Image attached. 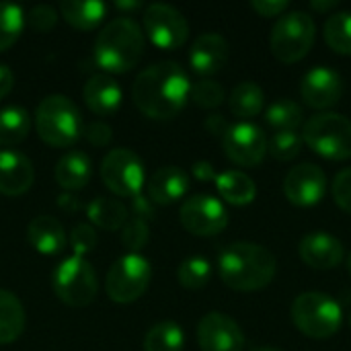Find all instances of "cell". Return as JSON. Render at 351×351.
I'll return each instance as SVG.
<instances>
[{"label":"cell","instance_id":"6da1fadb","mask_svg":"<svg viewBox=\"0 0 351 351\" xmlns=\"http://www.w3.org/2000/svg\"><path fill=\"white\" fill-rule=\"evenodd\" d=\"M191 82L177 62H156L142 70L132 84L136 107L152 119H171L187 103Z\"/></svg>","mask_w":351,"mask_h":351},{"label":"cell","instance_id":"7a4b0ae2","mask_svg":"<svg viewBox=\"0 0 351 351\" xmlns=\"http://www.w3.org/2000/svg\"><path fill=\"white\" fill-rule=\"evenodd\" d=\"M276 257L257 243H232L218 255V274L222 282L237 292H257L276 278Z\"/></svg>","mask_w":351,"mask_h":351},{"label":"cell","instance_id":"3957f363","mask_svg":"<svg viewBox=\"0 0 351 351\" xmlns=\"http://www.w3.org/2000/svg\"><path fill=\"white\" fill-rule=\"evenodd\" d=\"M144 31L130 16L111 19L97 35L95 60L109 74H125L144 53Z\"/></svg>","mask_w":351,"mask_h":351},{"label":"cell","instance_id":"277c9868","mask_svg":"<svg viewBox=\"0 0 351 351\" xmlns=\"http://www.w3.org/2000/svg\"><path fill=\"white\" fill-rule=\"evenodd\" d=\"M35 130L39 138L53 148H68L82 136V117L78 107L64 95H47L35 111Z\"/></svg>","mask_w":351,"mask_h":351},{"label":"cell","instance_id":"5b68a950","mask_svg":"<svg viewBox=\"0 0 351 351\" xmlns=\"http://www.w3.org/2000/svg\"><path fill=\"white\" fill-rule=\"evenodd\" d=\"M292 321L311 339L333 337L343 323L341 306L325 292H304L292 302Z\"/></svg>","mask_w":351,"mask_h":351},{"label":"cell","instance_id":"8992f818","mask_svg":"<svg viewBox=\"0 0 351 351\" xmlns=\"http://www.w3.org/2000/svg\"><path fill=\"white\" fill-rule=\"evenodd\" d=\"M302 140L315 154L327 160L351 158V121L341 113L323 111L313 115L304 123Z\"/></svg>","mask_w":351,"mask_h":351},{"label":"cell","instance_id":"52a82bcc","mask_svg":"<svg viewBox=\"0 0 351 351\" xmlns=\"http://www.w3.org/2000/svg\"><path fill=\"white\" fill-rule=\"evenodd\" d=\"M317 37L315 19L308 12L292 10L278 19L269 35L271 53L284 64L300 62L313 47Z\"/></svg>","mask_w":351,"mask_h":351},{"label":"cell","instance_id":"ba28073f","mask_svg":"<svg viewBox=\"0 0 351 351\" xmlns=\"http://www.w3.org/2000/svg\"><path fill=\"white\" fill-rule=\"evenodd\" d=\"M51 288L64 304L82 308L95 300L99 284L93 265L84 257L72 255L56 267Z\"/></svg>","mask_w":351,"mask_h":351},{"label":"cell","instance_id":"9c48e42d","mask_svg":"<svg viewBox=\"0 0 351 351\" xmlns=\"http://www.w3.org/2000/svg\"><path fill=\"white\" fill-rule=\"evenodd\" d=\"M150 278V261L140 253H128L109 267L105 278V292L113 302L130 304L148 290Z\"/></svg>","mask_w":351,"mask_h":351},{"label":"cell","instance_id":"30bf717a","mask_svg":"<svg viewBox=\"0 0 351 351\" xmlns=\"http://www.w3.org/2000/svg\"><path fill=\"white\" fill-rule=\"evenodd\" d=\"M101 179L105 187L119 197H138L146 185L144 165L140 156L128 148H115L103 158Z\"/></svg>","mask_w":351,"mask_h":351},{"label":"cell","instance_id":"8fae6325","mask_svg":"<svg viewBox=\"0 0 351 351\" xmlns=\"http://www.w3.org/2000/svg\"><path fill=\"white\" fill-rule=\"evenodd\" d=\"M144 33L160 49H179L189 37V25L185 16L171 4L154 2L144 10Z\"/></svg>","mask_w":351,"mask_h":351},{"label":"cell","instance_id":"7c38bea8","mask_svg":"<svg viewBox=\"0 0 351 351\" xmlns=\"http://www.w3.org/2000/svg\"><path fill=\"white\" fill-rule=\"evenodd\" d=\"M267 142L269 138L265 136V132L249 121L228 125L226 134L222 136L226 156L234 165L245 169H253L263 162L267 154Z\"/></svg>","mask_w":351,"mask_h":351},{"label":"cell","instance_id":"4fadbf2b","mask_svg":"<svg viewBox=\"0 0 351 351\" xmlns=\"http://www.w3.org/2000/svg\"><path fill=\"white\" fill-rule=\"evenodd\" d=\"M179 218L183 228L195 237H214L228 224V212L224 204L206 193L187 197L181 206Z\"/></svg>","mask_w":351,"mask_h":351},{"label":"cell","instance_id":"5bb4252c","mask_svg":"<svg viewBox=\"0 0 351 351\" xmlns=\"http://www.w3.org/2000/svg\"><path fill=\"white\" fill-rule=\"evenodd\" d=\"M327 191V177L325 171L313 162L296 165L284 179V195L290 204L298 208L317 206Z\"/></svg>","mask_w":351,"mask_h":351},{"label":"cell","instance_id":"9a60e30c","mask_svg":"<svg viewBox=\"0 0 351 351\" xmlns=\"http://www.w3.org/2000/svg\"><path fill=\"white\" fill-rule=\"evenodd\" d=\"M202 351H243L245 335L234 319L222 313H208L197 325Z\"/></svg>","mask_w":351,"mask_h":351},{"label":"cell","instance_id":"2e32d148","mask_svg":"<svg viewBox=\"0 0 351 351\" xmlns=\"http://www.w3.org/2000/svg\"><path fill=\"white\" fill-rule=\"evenodd\" d=\"M300 95L308 107L329 109V107L337 105L343 95L341 76L327 66H317L302 76Z\"/></svg>","mask_w":351,"mask_h":351},{"label":"cell","instance_id":"e0dca14e","mask_svg":"<svg viewBox=\"0 0 351 351\" xmlns=\"http://www.w3.org/2000/svg\"><path fill=\"white\" fill-rule=\"evenodd\" d=\"M230 56L228 41L218 33L199 35L189 49V64L202 76H212L220 72Z\"/></svg>","mask_w":351,"mask_h":351},{"label":"cell","instance_id":"ac0fdd59","mask_svg":"<svg viewBox=\"0 0 351 351\" xmlns=\"http://www.w3.org/2000/svg\"><path fill=\"white\" fill-rule=\"evenodd\" d=\"M82 97L86 107L99 117H111L119 111L123 90L119 82L109 74H95L84 82Z\"/></svg>","mask_w":351,"mask_h":351},{"label":"cell","instance_id":"d6986e66","mask_svg":"<svg viewBox=\"0 0 351 351\" xmlns=\"http://www.w3.org/2000/svg\"><path fill=\"white\" fill-rule=\"evenodd\" d=\"M300 259L313 269H333L343 261V245L327 232H311L300 241Z\"/></svg>","mask_w":351,"mask_h":351},{"label":"cell","instance_id":"ffe728a7","mask_svg":"<svg viewBox=\"0 0 351 351\" xmlns=\"http://www.w3.org/2000/svg\"><path fill=\"white\" fill-rule=\"evenodd\" d=\"M35 181L31 160L16 150H0V193L8 197L23 195Z\"/></svg>","mask_w":351,"mask_h":351},{"label":"cell","instance_id":"44dd1931","mask_svg":"<svg viewBox=\"0 0 351 351\" xmlns=\"http://www.w3.org/2000/svg\"><path fill=\"white\" fill-rule=\"evenodd\" d=\"M148 199L158 206H169L185 197L189 191V175L179 167H160L146 183Z\"/></svg>","mask_w":351,"mask_h":351},{"label":"cell","instance_id":"7402d4cb","mask_svg":"<svg viewBox=\"0 0 351 351\" xmlns=\"http://www.w3.org/2000/svg\"><path fill=\"white\" fill-rule=\"evenodd\" d=\"M29 245L41 255H58L66 247L64 226L53 216H37L27 228Z\"/></svg>","mask_w":351,"mask_h":351},{"label":"cell","instance_id":"603a6c76","mask_svg":"<svg viewBox=\"0 0 351 351\" xmlns=\"http://www.w3.org/2000/svg\"><path fill=\"white\" fill-rule=\"evenodd\" d=\"M93 177V162L84 152L70 150L56 165V181L62 189L78 191L86 187Z\"/></svg>","mask_w":351,"mask_h":351},{"label":"cell","instance_id":"cb8c5ba5","mask_svg":"<svg viewBox=\"0 0 351 351\" xmlns=\"http://www.w3.org/2000/svg\"><path fill=\"white\" fill-rule=\"evenodd\" d=\"M216 189L220 197L232 206H247L257 197L255 181L243 171H224L216 175Z\"/></svg>","mask_w":351,"mask_h":351},{"label":"cell","instance_id":"d4e9b609","mask_svg":"<svg viewBox=\"0 0 351 351\" xmlns=\"http://www.w3.org/2000/svg\"><path fill=\"white\" fill-rule=\"evenodd\" d=\"M60 14L72 27L90 31L107 16V4L99 0H64L60 4Z\"/></svg>","mask_w":351,"mask_h":351},{"label":"cell","instance_id":"484cf974","mask_svg":"<svg viewBox=\"0 0 351 351\" xmlns=\"http://www.w3.org/2000/svg\"><path fill=\"white\" fill-rule=\"evenodd\" d=\"M25 323L27 317L21 300L8 290H0V346L16 341L25 331Z\"/></svg>","mask_w":351,"mask_h":351},{"label":"cell","instance_id":"4316f807","mask_svg":"<svg viewBox=\"0 0 351 351\" xmlns=\"http://www.w3.org/2000/svg\"><path fill=\"white\" fill-rule=\"evenodd\" d=\"M228 105H230L232 115H237L239 119L257 117L263 111V105H265L263 88L257 82L245 80V82H241V84H237L232 88Z\"/></svg>","mask_w":351,"mask_h":351},{"label":"cell","instance_id":"83f0119b","mask_svg":"<svg viewBox=\"0 0 351 351\" xmlns=\"http://www.w3.org/2000/svg\"><path fill=\"white\" fill-rule=\"evenodd\" d=\"M31 132V115L25 107L10 105L0 109V146H16Z\"/></svg>","mask_w":351,"mask_h":351},{"label":"cell","instance_id":"f1b7e54d","mask_svg":"<svg viewBox=\"0 0 351 351\" xmlns=\"http://www.w3.org/2000/svg\"><path fill=\"white\" fill-rule=\"evenodd\" d=\"M88 220L103 230H119L128 220V210L119 199L95 197L86 208Z\"/></svg>","mask_w":351,"mask_h":351},{"label":"cell","instance_id":"f546056e","mask_svg":"<svg viewBox=\"0 0 351 351\" xmlns=\"http://www.w3.org/2000/svg\"><path fill=\"white\" fill-rule=\"evenodd\" d=\"M302 121V107L290 99H278L265 109V123L276 132H298Z\"/></svg>","mask_w":351,"mask_h":351},{"label":"cell","instance_id":"4dcf8cb0","mask_svg":"<svg viewBox=\"0 0 351 351\" xmlns=\"http://www.w3.org/2000/svg\"><path fill=\"white\" fill-rule=\"evenodd\" d=\"M185 333L173 321L156 323L144 337V351H183Z\"/></svg>","mask_w":351,"mask_h":351},{"label":"cell","instance_id":"1f68e13d","mask_svg":"<svg viewBox=\"0 0 351 351\" xmlns=\"http://www.w3.org/2000/svg\"><path fill=\"white\" fill-rule=\"evenodd\" d=\"M27 25V16L23 6L12 2H0V51H6L16 43L23 29Z\"/></svg>","mask_w":351,"mask_h":351},{"label":"cell","instance_id":"d6a6232c","mask_svg":"<svg viewBox=\"0 0 351 351\" xmlns=\"http://www.w3.org/2000/svg\"><path fill=\"white\" fill-rule=\"evenodd\" d=\"M327 45L341 56H351V12H335L325 23Z\"/></svg>","mask_w":351,"mask_h":351},{"label":"cell","instance_id":"836d02e7","mask_svg":"<svg viewBox=\"0 0 351 351\" xmlns=\"http://www.w3.org/2000/svg\"><path fill=\"white\" fill-rule=\"evenodd\" d=\"M212 265L206 257H189L177 269V280L187 290H199L210 282Z\"/></svg>","mask_w":351,"mask_h":351},{"label":"cell","instance_id":"e575fe53","mask_svg":"<svg viewBox=\"0 0 351 351\" xmlns=\"http://www.w3.org/2000/svg\"><path fill=\"white\" fill-rule=\"evenodd\" d=\"M302 144L304 140H302V134L298 132H276L267 142V152H271L276 160L288 162L300 154Z\"/></svg>","mask_w":351,"mask_h":351},{"label":"cell","instance_id":"d590c367","mask_svg":"<svg viewBox=\"0 0 351 351\" xmlns=\"http://www.w3.org/2000/svg\"><path fill=\"white\" fill-rule=\"evenodd\" d=\"M189 99L204 109H214V107H220L224 103L226 95H224V88L220 82H216L212 78H204V80L191 84Z\"/></svg>","mask_w":351,"mask_h":351},{"label":"cell","instance_id":"8d00e7d4","mask_svg":"<svg viewBox=\"0 0 351 351\" xmlns=\"http://www.w3.org/2000/svg\"><path fill=\"white\" fill-rule=\"evenodd\" d=\"M148 241H150V228H148V224L144 222V218L136 216V218H132V220H128V222L123 224L121 243L130 249V253L140 251Z\"/></svg>","mask_w":351,"mask_h":351},{"label":"cell","instance_id":"74e56055","mask_svg":"<svg viewBox=\"0 0 351 351\" xmlns=\"http://www.w3.org/2000/svg\"><path fill=\"white\" fill-rule=\"evenodd\" d=\"M70 245L74 249V255L84 257L97 245V230L90 224H78V226H74V230L70 234Z\"/></svg>","mask_w":351,"mask_h":351},{"label":"cell","instance_id":"f35d334b","mask_svg":"<svg viewBox=\"0 0 351 351\" xmlns=\"http://www.w3.org/2000/svg\"><path fill=\"white\" fill-rule=\"evenodd\" d=\"M25 16H27V25H29L31 29H35L37 33H45V31L53 29V25H56V21H58V12H56V8H51L49 4H37V6H33L31 12L25 14Z\"/></svg>","mask_w":351,"mask_h":351},{"label":"cell","instance_id":"ab89813d","mask_svg":"<svg viewBox=\"0 0 351 351\" xmlns=\"http://www.w3.org/2000/svg\"><path fill=\"white\" fill-rule=\"evenodd\" d=\"M333 199L343 212L351 214V167L337 173L333 181Z\"/></svg>","mask_w":351,"mask_h":351},{"label":"cell","instance_id":"60d3db41","mask_svg":"<svg viewBox=\"0 0 351 351\" xmlns=\"http://www.w3.org/2000/svg\"><path fill=\"white\" fill-rule=\"evenodd\" d=\"M251 8L263 19H271V16H282L288 10V2L286 0H255L251 2Z\"/></svg>","mask_w":351,"mask_h":351},{"label":"cell","instance_id":"b9f144b4","mask_svg":"<svg viewBox=\"0 0 351 351\" xmlns=\"http://www.w3.org/2000/svg\"><path fill=\"white\" fill-rule=\"evenodd\" d=\"M82 134H84V138H86L90 144H95V146H105V144H109V140H111V128H109L107 123H101V121L90 123L86 130H82Z\"/></svg>","mask_w":351,"mask_h":351},{"label":"cell","instance_id":"7bdbcfd3","mask_svg":"<svg viewBox=\"0 0 351 351\" xmlns=\"http://www.w3.org/2000/svg\"><path fill=\"white\" fill-rule=\"evenodd\" d=\"M191 173H193V177H195L197 181H202V183H206V181H216V171H214V167H212L208 160H197V162L193 165Z\"/></svg>","mask_w":351,"mask_h":351},{"label":"cell","instance_id":"ee69618b","mask_svg":"<svg viewBox=\"0 0 351 351\" xmlns=\"http://www.w3.org/2000/svg\"><path fill=\"white\" fill-rule=\"evenodd\" d=\"M14 84V74L6 64H0V99H4Z\"/></svg>","mask_w":351,"mask_h":351},{"label":"cell","instance_id":"f6af8a7d","mask_svg":"<svg viewBox=\"0 0 351 351\" xmlns=\"http://www.w3.org/2000/svg\"><path fill=\"white\" fill-rule=\"evenodd\" d=\"M206 128L212 132V134H226V130H228V123L224 121V117L222 115H218V113H214V115H210L208 117V121H206Z\"/></svg>","mask_w":351,"mask_h":351},{"label":"cell","instance_id":"bcb514c9","mask_svg":"<svg viewBox=\"0 0 351 351\" xmlns=\"http://www.w3.org/2000/svg\"><path fill=\"white\" fill-rule=\"evenodd\" d=\"M335 6H337L335 0H333V2H313V8H315V10H321V12L331 10V8H335Z\"/></svg>","mask_w":351,"mask_h":351},{"label":"cell","instance_id":"7dc6e473","mask_svg":"<svg viewBox=\"0 0 351 351\" xmlns=\"http://www.w3.org/2000/svg\"><path fill=\"white\" fill-rule=\"evenodd\" d=\"M140 6H142L140 2H115V8H121V10H136Z\"/></svg>","mask_w":351,"mask_h":351},{"label":"cell","instance_id":"c3c4849f","mask_svg":"<svg viewBox=\"0 0 351 351\" xmlns=\"http://www.w3.org/2000/svg\"><path fill=\"white\" fill-rule=\"evenodd\" d=\"M253 351H280L278 348H257V350Z\"/></svg>","mask_w":351,"mask_h":351},{"label":"cell","instance_id":"681fc988","mask_svg":"<svg viewBox=\"0 0 351 351\" xmlns=\"http://www.w3.org/2000/svg\"><path fill=\"white\" fill-rule=\"evenodd\" d=\"M348 269H350V276H351V255L348 257Z\"/></svg>","mask_w":351,"mask_h":351},{"label":"cell","instance_id":"f907efd6","mask_svg":"<svg viewBox=\"0 0 351 351\" xmlns=\"http://www.w3.org/2000/svg\"><path fill=\"white\" fill-rule=\"evenodd\" d=\"M350 327H351V315H350Z\"/></svg>","mask_w":351,"mask_h":351}]
</instances>
